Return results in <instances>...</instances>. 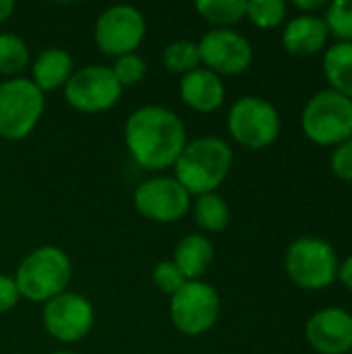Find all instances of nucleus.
<instances>
[{"label":"nucleus","instance_id":"f257e3e1","mask_svg":"<svg viewBox=\"0 0 352 354\" xmlns=\"http://www.w3.org/2000/svg\"><path fill=\"white\" fill-rule=\"evenodd\" d=\"M124 143L131 158L145 170L172 168L187 145L183 118L164 106H141L124 122Z\"/></svg>","mask_w":352,"mask_h":354},{"label":"nucleus","instance_id":"f03ea898","mask_svg":"<svg viewBox=\"0 0 352 354\" xmlns=\"http://www.w3.org/2000/svg\"><path fill=\"white\" fill-rule=\"evenodd\" d=\"M234 164L232 147L220 137H199L187 141L174 162V178L191 197L216 193L228 178Z\"/></svg>","mask_w":352,"mask_h":354},{"label":"nucleus","instance_id":"7ed1b4c3","mask_svg":"<svg viewBox=\"0 0 352 354\" xmlns=\"http://www.w3.org/2000/svg\"><path fill=\"white\" fill-rule=\"evenodd\" d=\"M73 278V263L68 255L54 245L33 249L19 263L15 284L21 299L31 303H48L54 297L66 292Z\"/></svg>","mask_w":352,"mask_h":354},{"label":"nucleus","instance_id":"20e7f679","mask_svg":"<svg viewBox=\"0 0 352 354\" xmlns=\"http://www.w3.org/2000/svg\"><path fill=\"white\" fill-rule=\"evenodd\" d=\"M301 129L309 141L336 147L352 139V100L334 91H317L301 112Z\"/></svg>","mask_w":352,"mask_h":354},{"label":"nucleus","instance_id":"39448f33","mask_svg":"<svg viewBox=\"0 0 352 354\" xmlns=\"http://www.w3.org/2000/svg\"><path fill=\"white\" fill-rule=\"evenodd\" d=\"M338 255L319 236H301L290 243L284 255L288 280L303 290H324L338 280Z\"/></svg>","mask_w":352,"mask_h":354},{"label":"nucleus","instance_id":"423d86ee","mask_svg":"<svg viewBox=\"0 0 352 354\" xmlns=\"http://www.w3.org/2000/svg\"><path fill=\"white\" fill-rule=\"evenodd\" d=\"M44 91L31 79L15 77L0 83V139L21 141L44 116Z\"/></svg>","mask_w":352,"mask_h":354},{"label":"nucleus","instance_id":"0eeeda50","mask_svg":"<svg viewBox=\"0 0 352 354\" xmlns=\"http://www.w3.org/2000/svg\"><path fill=\"white\" fill-rule=\"evenodd\" d=\"M230 137L247 149H266L280 137L282 120L272 102L259 95L239 97L226 118Z\"/></svg>","mask_w":352,"mask_h":354},{"label":"nucleus","instance_id":"6e6552de","mask_svg":"<svg viewBox=\"0 0 352 354\" xmlns=\"http://www.w3.org/2000/svg\"><path fill=\"white\" fill-rule=\"evenodd\" d=\"M220 309L218 290L201 280L185 282V286L170 297V319L185 336L207 334L218 324Z\"/></svg>","mask_w":352,"mask_h":354},{"label":"nucleus","instance_id":"1a4fd4ad","mask_svg":"<svg viewBox=\"0 0 352 354\" xmlns=\"http://www.w3.org/2000/svg\"><path fill=\"white\" fill-rule=\"evenodd\" d=\"M66 104L81 114H102L114 108L122 97V87L110 66L89 64L73 73L62 87Z\"/></svg>","mask_w":352,"mask_h":354},{"label":"nucleus","instance_id":"9d476101","mask_svg":"<svg viewBox=\"0 0 352 354\" xmlns=\"http://www.w3.org/2000/svg\"><path fill=\"white\" fill-rule=\"evenodd\" d=\"M145 31L147 23L139 8L131 4H114L98 17L93 39L100 52L118 58L124 54H133L141 46Z\"/></svg>","mask_w":352,"mask_h":354},{"label":"nucleus","instance_id":"9b49d317","mask_svg":"<svg viewBox=\"0 0 352 354\" xmlns=\"http://www.w3.org/2000/svg\"><path fill=\"white\" fill-rule=\"evenodd\" d=\"M133 203L143 218L158 224H174L187 216L193 197L174 176H151L135 189Z\"/></svg>","mask_w":352,"mask_h":354},{"label":"nucleus","instance_id":"f8f14e48","mask_svg":"<svg viewBox=\"0 0 352 354\" xmlns=\"http://www.w3.org/2000/svg\"><path fill=\"white\" fill-rule=\"evenodd\" d=\"M95 322L93 305L89 299H85L79 292H62L54 297L52 301L44 303V313H41V324L44 330L48 332L50 338L62 342V344H73L83 340Z\"/></svg>","mask_w":352,"mask_h":354},{"label":"nucleus","instance_id":"ddd939ff","mask_svg":"<svg viewBox=\"0 0 352 354\" xmlns=\"http://www.w3.org/2000/svg\"><path fill=\"white\" fill-rule=\"evenodd\" d=\"M199 58L203 68L216 75H241L253 62L251 41L234 29H212L199 41Z\"/></svg>","mask_w":352,"mask_h":354},{"label":"nucleus","instance_id":"4468645a","mask_svg":"<svg viewBox=\"0 0 352 354\" xmlns=\"http://www.w3.org/2000/svg\"><path fill=\"white\" fill-rule=\"evenodd\" d=\"M305 338L317 354H349L352 351V313L342 307L315 311L307 319Z\"/></svg>","mask_w":352,"mask_h":354},{"label":"nucleus","instance_id":"2eb2a0df","mask_svg":"<svg viewBox=\"0 0 352 354\" xmlns=\"http://www.w3.org/2000/svg\"><path fill=\"white\" fill-rule=\"evenodd\" d=\"M178 93L185 106L195 112L212 114L226 100V87L220 75L199 66L189 75H183L178 83Z\"/></svg>","mask_w":352,"mask_h":354},{"label":"nucleus","instance_id":"dca6fc26","mask_svg":"<svg viewBox=\"0 0 352 354\" xmlns=\"http://www.w3.org/2000/svg\"><path fill=\"white\" fill-rule=\"evenodd\" d=\"M328 39L330 31L319 15H299L282 31V46L293 56H313L326 48Z\"/></svg>","mask_w":352,"mask_h":354},{"label":"nucleus","instance_id":"f3484780","mask_svg":"<svg viewBox=\"0 0 352 354\" xmlns=\"http://www.w3.org/2000/svg\"><path fill=\"white\" fill-rule=\"evenodd\" d=\"M216 259L214 245L203 234H187L183 236L172 253V263L185 276L187 282L201 280Z\"/></svg>","mask_w":352,"mask_h":354},{"label":"nucleus","instance_id":"a211bd4d","mask_svg":"<svg viewBox=\"0 0 352 354\" xmlns=\"http://www.w3.org/2000/svg\"><path fill=\"white\" fill-rule=\"evenodd\" d=\"M75 73L73 56L62 48L41 50L31 64V81L39 91H54L68 83Z\"/></svg>","mask_w":352,"mask_h":354},{"label":"nucleus","instance_id":"6ab92c4d","mask_svg":"<svg viewBox=\"0 0 352 354\" xmlns=\"http://www.w3.org/2000/svg\"><path fill=\"white\" fill-rule=\"evenodd\" d=\"M324 75L330 89L352 100V41H336L326 50Z\"/></svg>","mask_w":352,"mask_h":354},{"label":"nucleus","instance_id":"aec40b11","mask_svg":"<svg viewBox=\"0 0 352 354\" xmlns=\"http://www.w3.org/2000/svg\"><path fill=\"white\" fill-rule=\"evenodd\" d=\"M193 205V218L195 224L212 234H220L230 224V205L226 199L218 193H207L201 197H195Z\"/></svg>","mask_w":352,"mask_h":354},{"label":"nucleus","instance_id":"412c9836","mask_svg":"<svg viewBox=\"0 0 352 354\" xmlns=\"http://www.w3.org/2000/svg\"><path fill=\"white\" fill-rule=\"evenodd\" d=\"M247 0H197L195 10L214 25V29H232L245 19Z\"/></svg>","mask_w":352,"mask_h":354},{"label":"nucleus","instance_id":"4be33fe9","mask_svg":"<svg viewBox=\"0 0 352 354\" xmlns=\"http://www.w3.org/2000/svg\"><path fill=\"white\" fill-rule=\"evenodd\" d=\"M162 62L170 73L176 75H189L195 68L201 66V58H199V48L195 41L191 39H176L172 44H168L162 52Z\"/></svg>","mask_w":352,"mask_h":354},{"label":"nucleus","instance_id":"5701e85b","mask_svg":"<svg viewBox=\"0 0 352 354\" xmlns=\"http://www.w3.org/2000/svg\"><path fill=\"white\" fill-rule=\"evenodd\" d=\"M29 66V48L15 33H0V75L15 79Z\"/></svg>","mask_w":352,"mask_h":354},{"label":"nucleus","instance_id":"b1692460","mask_svg":"<svg viewBox=\"0 0 352 354\" xmlns=\"http://www.w3.org/2000/svg\"><path fill=\"white\" fill-rule=\"evenodd\" d=\"M288 12L282 0H249L245 6V19H249L259 29H274L284 23Z\"/></svg>","mask_w":352,"mask_h":354},{"label":"nucleus","instance_id":"393cba45","mask_svg":"<svg viewBox=\"0 0 352 354\" xmlns=\"http://www.w3.org/2000/svg\"><path fill=\"white\" fill-rule=\"evenodd\" d=\"M324 21L330 35L338 37V41H352V0L330 2Z\"/></svg>","mask_w":352,"mask_h":354},{"label":"nucleus","instance_id":"a878e982","mask_svg":"<svg viewBox=\"0 0 352 354\" xmlns=\"http://www.w3.org/2000/svg\"><path fill=\"white\" fill-rule=\"evenodd\" d=\"M114 79L120 83V87H133V85H139L145 75H147V62L137 54H124V56H118L114 58V64L110 66Z\"/></svg>","mask_w":352,"mask_h":354},{"label":"nucleus","instance_id":"bb28decb","mask_svg":"<svg viewBox=\"0 0 352 354\" xmlns=\"http://www.w3.org/2000/svg\"><path fill=\"white\" fill-rule=\"evenodd\" d=\"M151 280H154L156 288H158L160 292L168 295V297L176 295V292L185 286V282H187L185 276L178 272V268L172 263V259H170V261H168V259L160 261V263L154 268V272H151Z\"/></svg>","mask_w":352,"mask_h":354},{"label":"nucleus","instance_id":"cd10ccee","mask_svg":"<svg viewBox=\"0 0 352 354\" xmlns=\"http://www.w3.org/2000/svg\"><path fill=\"white\" fill-rule=\"evenodd\" d=\"M330 168L336 178L352 183V139L336 145L330 156Z\"/></svg>","mask_w":352,"mask_h":354},{"label":"nucleus","instance_id":"c85d7f7f","mask_svg":"<svg viewBox=\"0 0 352 354\" xmlns=\"http://www.w3.org/2000/svg\"><path fill=\"white\" fill-rule=\"evenodd\" d=\"M21 301L19 288L15 284V278L0 274V313H8L12 311Z\"/></svg>","mask_w":352,"mask_h":354},{"label":"nucleus","instance_id":"c756f323","mask_svg":"<svg viewBox=\"0 0 352 354\" xmlns=\"http://www.w3.org/2000/svg\"><path fill=\"white\" fill-rule=\"evenodd\" d=\"M293 6L303 10V15H317L319 10L328 8V2L326 0H297L293 2Z\"/></svg>","mask_w":352,"mask_h":354},{"label":"nucleus","instance_id":"7c9ffc66","mask_svg":"<svg viewBox=\"0 0 352 354\" xmlns=\"http://www.w3.org/2000/svg\"><path fill=\"white\" fill-rule=\"evenodd\" d=\"M338 280L352 290V253L338 266Z\"/></svg>","mask_w":352,"mask_h":354},{"label":"nucleus","instance_id":"2f4dec72","mask_svg":"<svg viewBox=\"0 0 352 354\" xmlns=\"http://www.w3.org/2000/svg\"><path fill=\"white\" fill-rule=\"evenodd\" d=\"M15 8H17V6H15L12 0H0V23L8 21V19L12 17Z\"/></svg>","mask_w":352,"mask_h":354},{"label":"nucleus","instance_id":"473e14b6","mask_svg":"<svg viewBox=\"0 0 352 354\" xmlns=\"http://www.w3.org/2000/svg\"><path fill=\"white\" fill-rule=\"evenodd\" d=\"M52 354H79V353H71V351H56V353Z\"/></svg>","mask_w":352,"mask_h":354},{"label":"nucleus","instance_id":"72a5a7b5","mask_svg":"<svg viewBox=\"0 0 352 354\" xmlns=\"http://www.w3.org/2000/svg\"><path fill=\"white\" fill-rule=\"evenodd\" d=\"M349 354H352V351H351V353H349Z\"/></svg>","mask_w":352,"mask_h":354}]
</instances>
